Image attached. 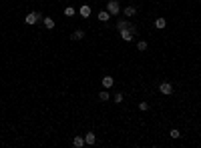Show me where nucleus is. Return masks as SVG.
Here are the masks:
<instances>
[{
    "label": "nucleus",
    "mask_w": 201,
    "mask_h": 148,
    "mask_svg": "<svg viewBox=\"0 0 201 148\" xmlns=\"http://www.w3.org/2000/svg\"><path fill=\"white\" fill-rule=\"evenodd\" d=\"M107 12H109L111 16H117L121 12V4L117 0H109V2H107Z\"/></svg>",
    "instance_id": "7ed1b4c3"
},
{
    "label": "nucleus",
    "mask_w": 201,
    "mask_h": 148,
    "mask_svg": "<svg viewBox=\"0 0 201 148\" xmlns=\"http://www.w3.org/2000/svg\"><path fill=\"white\" fill-rule=\"evenodd\" d=\"M123 12H125V16H127V18H131V16H135V14H137V8H135V6H127V8H125Z\"/></svg>",
    "instance_id": "9d476101"
},
{
    "label": "nucleus",
    "mask_w": 201,
    "mask_h": 148,
    "mask_svg": "<svg viewBox=\"0 0 201 148\" xmlns=\"http://www.w3.org/2000/svg\"><path fill=\"white\" fill-rule=\"evenodd\" d=\"M42 24H44V28H46V30H53V28H54V20L50 18V16H44V18H42Z\"/></svg>",
    "instance_id": "0eeeda50"
},
{
    "label": "nucleus",
    "mask_w": 201,
    "mask_h": 148,
    "mask_svg": "<svg viewBox=\"0 0 201 148\" xmlns=\"http://www.w3.org/2000/svg\"><path fill=\"white\" fill-rule=\"evenodd\" d=\"M109 18H111V14L107 12V10H100L99 12V22H107Z\"/></svg>",
    "instance_id": "4468645a"
},
{
    "label": "nucleus",
    "mask_w": 201,
    "mask_h": 148,
    "mask_svg": "<svg viewBox=\"0 0 201 148\" xmlns=\"http://www.w3.org/2000/svg\"><path fill=\"white\" fill-rule=\"evenodd\" d=\"M147 46H149V44L145 42V40H141V42H137V48H139L141 52H143V50H147Z\"/></svg>",
    "instance_id": "a211bd4d"
},
{
    "label": "nucleus",
    "mask_w": 201,
    "mask_h": 148,
    "mask_svg": "<svg viewBox=\"0 0 201 148\" xmlns=\"http://www.w3.org/2000/svg\"><path fill=\"white\" fill-rule=\"evenodd\" d=\"M71 38H72V40H82V38H85V30H81V28L75 30V32L71 34Z\"/></svg>",
    "instance_id": "6e6552de"
},
{
    "label": "nucleus",
    "mask_w": 201,
    "mask_h": 148,
    "mask_svg": "<svg viewBox=\"0 0 201 148\" xmlns=\"http://www.w3.org/2000/svg\"><path fill=\"white\" fill-rule=\"evenodd\" d=\"M137 34V26H133L131 24V28H125V30H119V36L125 40V42H131L133 40V36Z\"/></svg>",
    "instance_id": "f257e3e1"
},
{
    "label": "nucleus",
    "mask_w": 201,
    "mask_h": 148,
    "mask_svg": "<svg viewBox=\"0 0 201 148\" xmlns=\"http://www.w3.org/2000/svg\"><path fill=\"white\" fill-rule=\"evenodd\" d=\"M123 98H125L123 92H117V94H115V102H117V104H119V102H123Z\"/></svg>",
    "instance_id": "6ab92c4d"
},
{
    "label": "nucleus",
    "mask_w": 201,
    "mask_h": 148,
    "mask_svg": "<svg viewBox=\"0 0 201 148\" xmlns=\"http://www.w3.org/2000/svg\"><path fill=\"white\" fill-rule=\"evenodd\" d=\"M139 108L143 110V112H145V110H149V102H139Z\"/></svg>",
    "instance_id": "aec40b11"
},
{
    "label": "nucleus",
    "mask_w": 201,
    "mask_h": 148,
    "mask_svg": "<svg viewBox=\"0 0 201 148\" xmlns=\"http://www.w3.org/2000/svg\"><path fill=\"white\" fill-rule=\"evenodd\" d=\"M125 28H131V22L129 20H119V22H117V30H125Z\"/></svg>",
    "instance_id": "1a4fd4ad"
},
{
    "label": "nucleus",
    "mask_w": 201,
    "mask_h": 148,
    "mask_svg": "<svg viewBox=\"0 0 201 148\" xmlns=\"http://www.w3.org/2000/svg\"><path fill=\"white\" fill-rule=\"evenodd\" d=\"M95 142H97V136H95V132H86V134H85V144L93 146Z\"/></svg>",
    "instance_id": "423d86ee"
},
{
    "label": "nucleus",
    "mask_w": 201,
    "mask_h": 148,
    "mask_svg": "<svg viewBox=\"0 0 201 148\" xmlns=\"http://www.w3.org/2000/svg\"><path fill=\"white\" fill-rule=\"evenodd\" d=\"M113 84H115L113 76H105V78H103V88H111Z\"/></svg>",
    "instance_id": "9b49d317"
},
{
    "label": "nucleus",
    "mask_w": 201,
    "mask_h": 148,
    "mask_svg": "<svg viewBox=\"0 0 201 148\" xmlns=\"http://www.w3.org/2000/svg\"><path fill=\"white\" fill-rule=\"evenodd\" d=\"M79 14H81L82 16V18H89V16H91L93 14V10H91V6H81V8H79Z\"/></svg>",
    "instance_id": "39448f33"
},
{
    "label": "nucleus",
    "mask_w": 201,
    "mask_h": 148,
    "mask_svg": "<svg viewBox=\"0 0 201 148\" xmlns=\"http://www.w3.org/2000/svg\"><path fill=\"white\" fill-rule=\"evenodd\" d=\"M72 146H75V148H82V146H85V138H82V136H77V138L72 140Z\"/></svg>",
    "instance_id": "f8f14e48"
},
{
    "label": "nucleus",
    "mask_w": 201,
    "mask_h": 148,
    "mask_svg": "<svg viewBox=\"0 0 201 148\" xmlns=\"http://www.w3.org/2000/svg\"><path fill=\"white\" fill-rule=\"evenodd\" d=\"M169 136H171V138H181V132H179L177 128H173L171 132H169Z\"/></svg>",
    "instance_id": "f3484780"
},
{
    "label": "nucleus",
    "mask_w": 201,
    "mask_h": 148,
    "mask_svg": "<svg viewBox=\"0 0 201 148\" xmlns=\"http://www.w3.org/2000/svg\"><path fill=\"white\" fill-rule=\"evenodd\" d=\"M165 24H167V22H165V18H163V16H159V18L155 20V28L161 30V28H165Z\"/></svg>",
    "instance_id": "2eb2a0df"
},
{
    "label": "nucleus",
    "mask_w": 201,
    "mask_h": 148,
    "mask_svg": "<svg viewBox=\"0 0 201 148\" xmlns=\"http://www.w3.org/2000/svg\"><path fill=\"white\" fill-rule=\"evenodd\" d=\"M159 92L165 94V96L173 94V84H169V82H161V84H159Z\"/></svg>",
    "instance_id": "20e7f679"
},
{
    "label": "nucleus",
    "mask_w": 201,
    "mask_h": 148,
    "mask_svg": "<svg viewBox=\"0 0 201 148\" xmlns=\"http://www.w3.org/2000/svg\"><path fill=\"white\" fill-rule=\"evenodd\" d=\"M99 100L100 102H107V100H109V92H107V90H100L99 92Z\"/></svg>",
    "instance_id": "dca6fc26"
},
{
    "label": "nucleus",
    "mask_w": 201,
    "mask_h": 148,
    "mask_svg": "<svg viewBox=\"0 0 201 148\" xmlns=\"http://www.w3.org/2000/svg\"><path fill=\"white\" fill-rule=\"evenodd\" d=\"M62 14L67 16V18H71V16H75V14H77V10L72 8V6H67V8L62 10Z\"/></svg>",
    "instance_id": "ddd939ff"
},
{
    "label": "nucleus",
    "mask_w": 201,
    "mask_h": 148,
    "mask_svg": "<svg viewBox=\"0 0 201 148\" xmlns=\"http://www.w3.org/2000/svg\"><path fill=\"white\" fill-rule=\"evenodd\" d=\"M44 16L40 14V12H30V14H26V18H24V24H28V26H32V24L40 22Z\"/></svg>",
    "instance_id": "f03ea898"
}]
</instances>
